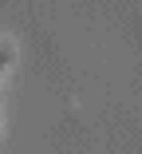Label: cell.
Listing matches in <instances>:
<instances>
[{
  "label": "cell",
  "mask_w": 142,
  "mask_h": 154,
  "mask_svg": "<svg viewBox=\"0 0 142 154\" xmlns=\"http://www.w3.org/2000/svg\"><path fill=\"white\" fill-rule=\"evenodd\" d=\"M12 59H16V48L8 40H0V79H4V71L12 67Z\"/></svg>",
  "instance_id": "1"
}]
</instances>
